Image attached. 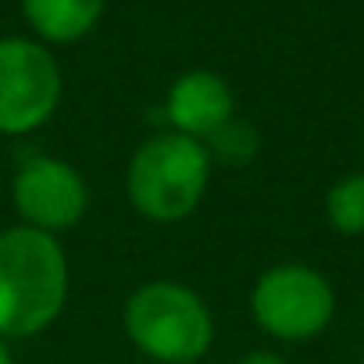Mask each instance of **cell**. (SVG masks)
Returning <instances> with one entry per match:
<instances>
[{
	"mask_svg": "<svg viewBox=\"0 0 364 364\" xmlns=\"http://www.w3.org/2000/svg\"><path fill=\"white\" fill-rule=\"evenodd\" d=\"M0 364H15V350H11V343H4V339H0Z\"/></svg>",
	"mask_w": 364,
	"mask_h": 364,
	"instance_id": "12",
	"label": "cell"
},
{
	"mask_svg": "<svg viewBox=\"0 0 364 364\" xmlns=\"http://www.w3.org/2000/svg\"><path fill=\"white\" fill-rule=\"evenodd\" d=\"M236 364H286V357L275 350H247Z\"/></svg>",
	"mask_w": 364,
	"mask_h": 364,
	"instance_id": "11",
	"label": "cell"
},
{
	"mask_svg": "<svg viewBox=\"0 0 364 364\" xmlns=\"http://www.w3.org/2000/svg\"><path fill=\"white\" fill-rule=\"evenodd\" d=\"M211 175L215 168L200 139L161 129L150 132L125 164V200L139 218L175 225L204 204Z\"/></svg>",
	"mask_w": 364,
	"mask_h": 364,
	"instance_id": "2",
	"label": "cell"
},
{
	"mask_svg": "<svg viewBox=\"0 0 364 364\" xmlns=\"http://www.w3.org/2000/svg\"><path fill=\"white\" fill-rule=\"evenodd\" d=\"M325 222L339 236H364V168L336 178L328 186Z\"/></svg>",
	"mask_w": 364,
	"mask_h": 364,
	"instance_id": "10",
	"label": "cell"
},
{
	"mask_svg": "<svg viewBox=\"0 0 364 364\" xmlns=\"http://www.w3.org/2000/svg\"><path fill=\"white\" fill-rule=\"evenodd\" d=\"M65 75L36 36H0V136H33L61 107Z\"/></svg>",
	"mask_w": 364,
	"mask_h": 364,
	"instance_id": "5",
	"label": "cell"
},
{
	"mask_svg": "<svg viewBox=\"0 0 364 364\" xmlns=\"http://www.w3.org/2000/svg\"><path fill=\"white\" fill-rule=\"evenodd\" d=\"M254 325L275 343H311L336 318V289L325 272L304 261L264 268L247 296Z\"/></svg>",
	"mask_w": 364,
	"mask_h": 364,
	"instance_id": "4",
	"label": "cell"
},
{
	"mask_svg": "<svg viewBox=\"0 0 364 364\" xmlns=\"http://www.w3.org/2000/svg\"><path fill=\"white\" fill-rule=\"evenodd\" d=\"M122 328L132 350L154 364H200L218 336L211 304L178 279L139 282L125 296Z\"/></svg>",
	"mask_w": 364,
	"mask_h": 364,
	"instance_id": "3",
	"label": "cell"
},
{
	"mask_svg": "<svg viewBox=\"0 0 364 364\" xmlns=\"http://www.w3.org/2000/svg\"><path fill=\"white\" fill-rule=\"evenodd\" d=\"M11 204L18 211V225L61 240L90 211V182L72 161L33 154L11 175Z\"/></svg>",
	"mask_w": 364,
	"mask_h": 364,
	"instance_id": "6",
	"label": "cell"
},
{
	"mask_svg": "<svg viewBox=\"0 0 364 364\" xmlns=\"http://www.w3.org/2000/svg\"><path fill=\"white\" fill-rule=\"evenodd\" d=\"M72 268L65 243L29 225L0 229V339L47 332L68 307Z\"/></svg>",
	"mask_w": 364,
	"mask_h": 364,
	"instance_id": "1",
	"label": "cell"
},
{
	"mask_svg": "<svg viewBox=\"0 0 364 364\" xmlns=\"http://www.w3.org/2000/svg\"><path fill=\"white\" fill-rule=\"evenodd\" d=\"M161 111H164V129L204 143L215 129L236 118V93L225 75L211 68H190L168 86Z\"/></svg>",
	"mask_w": 364,
	"mask_h": 364,
	"instance_id": "7",
	"label": "cell"
},
{
	"mask_svg": "<svg viewBox=\"0 0 364 364\" xmlns=\"http://www.w3.org/2000/svg\"><path fill=\"white\" fill-rule=\"evenodd\" d=\"M360 150H364V139H360Z\"/></svg>",
	"mask_w": 364,
	"mask_h": 364,
	"instance_id": "13",
	"label": "cell"
},
{
	"mask_svg": "<svg viewBox=\"0 0 364 364\" xmlns=\"http://www.w3.org/2000/svg\"><path fill=\"white\" fill-rule=\"evenodd\" d=\"M107 11V0H22L33 36L47 47H72L86 40Z\"/></svg>",
	"mask_w": 364,
	"mask_h": 364,
	"instance_id": "8",
	"label": "cell"
},
{
	"mask_svg": "<svg viewBox=\"0 0 364 364\" xmlns=\"http://www.w3.org/2000/svg\"><path fill=\"white\" fill-rule=\"evenodd\" d=\"M204 150L211 157V168H229V171H243L254 164V157L261 154V132L247 122V118H229L222 129H215L204 139Z\"/></svg>",
	"mask_w": 364,
	"mask_h": 364,
	"instance_id": "9",
	"label": "cell"
}]
</instances>
